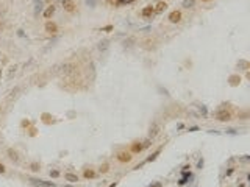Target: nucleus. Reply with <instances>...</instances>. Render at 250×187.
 <instances>
[{
    "instance_id": "nucleus-10",
    "label": "nucleus",
    "mask_w": 250,
    "mask_h": 187,
    "mask_svg": "<svg viewBox=\"0 0 250 187\" xmlns=\"http://www.w3.org/2000/svg\"><path fill=\"white\" fill-rule=\"evenodd\" d=\"M53 13H55V6L52 5V6H49V8L45 10V13H44V17H47V19H49V17L52 16Z\"/></svg>"
},
{
    "instance_id": "nucleus-1",
    "label": "nucleus",
    "mask_w": 250,
    "mask_h": 187,
    "mask_svg": "<svg viewBox=\"0 0 250 187\" xmlns=\"http://www.w3.org/2000/svg\"><path fill=\"white\" fill-rule=\"evenodd\" d=\"M216 119L221 120V122H228L230 119H232V116H230V112L221 109V111H217V112H216Z\"/></svg>"
},
{
    "instance_id": "nucleus-2",
    "label": "nucleus",
    "mask_w": 250,
    "mask_h": 187,
    "mask_svg": "<svg viewBox=\"0 0 250 187\" xmlns=\"http://www.w3.org/2000/svg\"><path fill=\"white\" fill-rule=\"evenodd\" d=\"M169 20L174 22V24L180 22V20H182V13H180V11H172V13L169 14Z\"/></svg>"
},
{
    "instance_id": "nucleus-18",
    "label": "nucleus",
    "mask_w": 250,
    "mask_h": 187,
    "mask_svg": "<svg viewBox=\"0 0 250 187\" xmlns=\"http://www.w3.org/2000/svg\"><path fill=\"white\" fill-rule=\"evenodd\" d=\"M94 3H95V0H88V5H91V6H94Z\"/></svg>"
},
{
    "instance_id": "nucleus-3",
    "label": "nucleus",
    "mask_w": 250,
    "mask_h": 187,
    "mask_svg": "<svg viewBox=\"0 0 250 187\" xmlns=\"http://www.w3.org/2000/svg\"><path fill=\"white\" fill-rule=\"evenodd\" d=\"M132 158H133L132 153H125V151H122V153L117 154V159L121 162H130V161H132Z\"/></svg>"
},
{
    "instance_id": "nucleus-20",
    "label": "nucleus",
    "mask_w": 250,
    "mask_h": 187,
    "mask_svg": "<svg viewBox=\"0 0 250 187\" xmlns=\"http://www.w3.org/2000/svg\"><path fill=\"white\" fill-rule=\"evenodd\" d=\"M0 173H5V167H3L2 164H0Z\"/></svg>"
},
{
    "instance_id": "nucleus-12",
    "label": "nucleus",
    "mask_w": 250,
    "mask_h": 187,
    "mask_svg": "<svg viewBox=\"0 0 250 187\" xmlns=\"http://www.w3.org/2000/svg\"><path fill=\"white\" fill-rule=\"evenodd\" d=\"M167 8V5H166V3H163V2H161V3H158V8H156L155 11H156V13H161V11H163V10H166Z\"/></svg>"
},
{
    "instance_id": "nucleus-7",
    "label": "nucleus",
    "mask_w": 250,
    "mask_h": 187,
    "mask_svg": "<svg viewBox=\"0 0 250 187\" xmlns=\"http://www.w3.org/2000/svg\"><path fill=\"white\" fill-rule=\"evenodd\" d=\"M45 30H47L49 33H55L56 30H58V27H56V24H53V22H47V24H45Z\"/></svg>"
},
{
    "instance_id": "nucleus-6",
    "label": "nucleus",
    "mask_w": 250,
    "mask_h": 187,
    "mask_svg": "<svg viewBox=\"0 0 250 187\" xmlns=\"http://www.w3.org/2000/svg\"><path fill=\"white\" fill-rule=\"evenodd\" d=\"M63 5H64V10L71 11V13L75 10V5H74V2H72V0H63Z\"/></svg>"
},
{
    "instance_id": "nucleus-17",
    "label": "nucleus",
    "mask_w": 250,
    "mask_h": 187,
    "mask_svg": "<svg viewBox=\"0 0 250 187\" xmlns=\"http://www.w3.org/2000/svg\"><path fill=\"white\" fill-rule=\"evenodd\" d=\"M84 176H86V178H92V176H94V171H86Z\"/></svg>"
},
{
    "instance_id": "nucleus-21",
    "label": "nucleus",
    "mask_w": 250,
    "mask_h": 187,
    "mask_svg": "<svg viewBox=\"0 0 250 187\" xmlns=\"http://www.w3.org/2000/svg\"><path fill=\"white\" fill-rule=\"evenodd\" d=\"M110 187H116V182H114V184H111V186H110Z\"/></svg>"
},
{
    "instance_id": "nucleus-5",
    "label": "nucleus",
    "mask_w": 250,
    "mask_h": 187,
    "mask_svg": "<svg viewBox=\"0 0 250 187\" xmlns=\"http://www.w3.org/2000/svg\"><path fill=\"white\" fill-rule=\"evenodd\" d=\"M155 13V8H153L152 5H149V6H145L144 10H142V16L144 17H149V16H152V14Z\"/></svg>"
},
{
    "instance_id": "nucleus-4",
    "label": "nucleus",
    "mask_w": 250,
    "mask_h": 187,
    "mask_svg": "<svg viewBox=\"0 0 250 187\" xmlns=\"http://www.w3.org/2000/svg\"><path fill=\"white\" fill-rule=\"evenodd\" d=\"M32 181H33L36 186H42V187H55V184H53V182H45V181H42V179H32Z\"/></svg>"
},
{
    "instance_id": "nucleus-19",
    "label": "nucleus",
    "mask_w": 250,
    "mask_h": 187,
    "mask_svg": "<svg viewBox=\"0 0 250 187\" xmlns=\"http://www.w3.org/2000/svg\"><path fill=\"white\" fill-rule=\"evenodd\" d=\"M100 170H102V171H108V165H103Z\"/></svg>"
},
{
    "instance_id": "nucleus-15",
    "label": "nucleus",
    "mask_w": 250,
    "mask_h": 187,
    "mask_svg": "<svg viewBox=\"0 0 250 187\" xmlns=\"http://www.w3.org/2000/svg\"><path fill=\"white\" fill-rule=\"evenodd\" d=\"M8 154H10V158H11V159H14V161H17V153H16V151H13V150H8Z\"/></svg>"
},
{
    "instance_id": "nucleus-11",
    "label": "nucleus",
    "mask_w": 250,
    "mask_h": 187,
    "mask_svg": "<svg viewBox=\"0 0 250 187\" xmlns=\"http://www.w3.org/2000/svg\"><path fill=\"white\" fill-rule=\"evenodd\" d=\"M195 0H183V6L184 8H191V6H194Z\"/></svg>"
},
{
    "instance_id": "nucleus-16",
    "label": "nucleus",
    "mask_w": 250,
    "mask_h": 187,
    "mask_svg": "<svg viewBox=\"0 0 250 187\" xmlns=\"http://www.w3.org/2000/svg\"><path fill=\"white\" fill-rule=\"evenodd\" d=\"M158 133V126H153V129H150V136H155Z\"/></svg>"
},
{
    "instance_id": "nucleus-9",
    "label": "nucleus",
    "mask_w": 250,
    "mask_h": 187,
    "mask_svg": "<svg viewBox=\"0 0 250 187\" xmlns=\"http://www.w3.org/2000/svg\"><path fill=\"white\" fill-rule=\"evenodd\" d=\"M42 10V0H34V13H39Z\"/></svg>"
},
{
    "instance_id": "nucleus-14",
    "label": "nucleus",
    "mask_w": 250,
    "mask_h": 187,
    "mask_svg": "<svg viewBox=\"0 0 250 187\" xmlns=\"http://www.w3.org/2000/svg\"><path fill=\"white\" fill-rule=\"evenodd\" d=\"M132 150L134 151V153H138V151H141V150H142V145H141V143H134L133 147H132Z\"/></svg>"
},
{
    "instance_id": "nucleus-8",
    "label": "nucleus",
    "mask_w": 250,
    "mask_h": 187,
    "mask_svg": "<svg viewBox=\"0 0 250 187\" xmlns=\"http://www.w3.org/2000/svg\"><path fill=\"white\" fill-rule=\"evenodd\" d=\"M64 179L69 181V182H77V181H78V176L74 175V173H66V175H64Z\"/></svg>"
},
{
    "instance_id": "nucleus-22",
    "label": "nucleus",
    "mask_w": 250,
    "mask_h": 187,
    "mask_svg": "<svg viewBox=\"0 0 250 187\" xmlns=\"http://www.w3.org/2000/svg\"><path fill=\"white\" fill-rule=\"evenodd\" d=\"M203 2H206V0H203Z\"/></svg>"
},
{
    "instance_id": "nucleus-13",
    "label": "nucleus",
    "mask_w": 250,
    "mask_h": 187,
    "mask_svg": "<svg viewBox=\"0 0 250 187\" xmlns=\"http://www.w3.org/2000/svg\"><path fill=\"white\" fill-rule=\"evenodd\" d=\"M72 67H74L72 64H66V66L63 67V72H64V73H69V72H72V70H74Z\"/></svg>"
}]
</instances>
